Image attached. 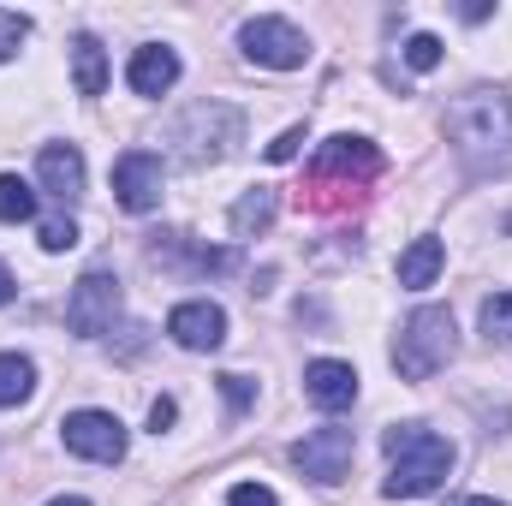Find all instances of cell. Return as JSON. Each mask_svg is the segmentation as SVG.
<instances>
[{"label":"cell","mask_w":512,"mask_h":506,"mask_svg":"<svg viewBox=\"0 0 512 506\" xmlns=\"http://www.w3.org/2000/svg\"><path fill=\"white\" fill-rule=\"evenodd\" d=\"M126 84L137 96H167L173 84H179V54L173 48H161V42H149V48H137L126 66Z\"/></svg>","instance_id":"cell-14"},{"label":"cell","mask_w":512,"mask_h":506,"mask_svg":"<svg viewBox=\"0 0 512 506\" xmlns=\"http://www.w3.org/2000/svg\"><path fill=\"white\" fill-rule=\"evenodd\" d=\"M304 393H310L316 411H352V399H358V370L340 364V358H316V364H304Z\"/></svg>","instance_id":"cell-12"},{"label":"cell","mask_w":512,"mask_h":506,"mask_svg":"<svg viewBox=\"0 0 512 506\" xmlns=\"http://www.w3.org/2000/svg\"><path fill=\"white\" fill-rule=\"evenodd\" d=\"M441 268H447V245L441 239H411L405 256H399V286L405 292H423V286H435Z\"/></svg>","instance_id":"cell-15"},{"label":"cell","mask_w":512,"mask_h":506,"mask_svg":"<svg viewBox=\"0 0 512 506\" xmlns=\"http://www.w3.org/2000/svg\"><path fill=\"white\" fill-rule=\"evenodd\" d=\"M274 215H280V191H274V185H256V191H245V197L233 203V233H239V239H256V233L274 227Z\"/></svg>","instance_id":"cell-16"},{"label":"cell","mask_w":512,"mask_h":506,"mask_svg":"<svg viewBox=\"0 0 512 506\" xmlns=\"http://www.w3.org/2000/svg\"><path fill=\"white\" fill-rule=\"evenodd\" d=\"M239 48H245V60L268 66V72H292V66H304V60H310L304 30H298V24H286V18H245Z\"/></svg>","instance_id":"cell-7"},{"label":"cell","mask_w":512,"mask_h":506,"mask_svg":"<svg viewBox=\"0 0 512 506\" xmlns=\"http://www.w3.org/2000/svg\"><path fill=\"white\" fill-rule=\"evenodd\" d=\"M239 137H245V120H239V108H227V102H197V108H185V114L173 120V131H167V143L179 149L185 167L221 161Z\"/></svg>","instance_id":"cell-4"},{"label":"cell","mask_w":512,"mask_h":506,"mask_svg":"<svg viewBox=\"0 0 512 506\" xmlns=\"http://www.w3.org/2000/svg\"><path fill=\"white\" fill-rule=\"evenodd\" d=\"M0 221H6V227L36 221V191H30L18 173H0Z\"/></svg>","instance_id":"cell-19"},{"label":"cell","mask_w":512,"mask_h":506,"mask_svg":"<svg viewBox=\"0 0 512 506\" xmlns=\"http://www.w3.org/2000/svg\"><path fill=\"white\" fill-rule=\"evenodd\" d=\"M173 417H179V405H173V399H155V405H149V429H155V435H161V429H173Z\"/></svg>","instance_id":"cell-27"},{"label":"cell","mask_w":512,"mask_h":506,"mask_svg":"<svg viewBox=\"0 0 512 506\" xmlns=\"http://www.w3.org/2000/svg\"><path fill=\"white\" fill-rule=\"evenodd\" d=\"M298 143H304V126L280 131V137H274V143H268V161H292V155H298Z\"/></svg>","instance_id":"cell-26"},{"label":"cell","mask_w":512,"mask_h":506,"mask_svg":"<svg viewBox=\"0 0 512 506\" xmlns=\"http://www.w3.org/2000/svg\"><path fill=\"white\" fill-rule=\"evenodd\" d=\"M352 459H358V435H352V429H340V423L310 429V435L292 447V465H298L310 483H322V489L346 483V477H352Z\"/></svg>","instance_id":"cell-5"},{"label":"cell","mask_w":512,"mask_h":506,"mask_svg":"<svg viewBox=\"0 0 512 506\" xmlns=\"http://www.w3.org/2000/svg\"><path fill=\"white\" fill-rule=\"evenodd\" d=\"M24 36H30V18H24V12H6V6H0V66H6L12 54H18V42H24Z\"/></svg>","instance_id":"cell-22"},{"label":"cell","mask_w":512,"mask_h":506,"mask_svg":"<svg viewBox=\"0 0 512 506\" xmlns=\"http://www.w3.org/2000/svg\"><path fill=\"white\" fill-rule=\"evenodd\" d=\"M60 435H66V447L78 459H96V465H120L126 459V423L114 411H72L60 423Z\"/></svg>","instance_id":"cell-8"},{"label":"cell","mask_w":512,"mask_h":506,"mask_svg":"<svg viewBox=\"0 0 512 506\" xmlns=\"http://www.w3.org/2000/svg\"><path fill=\"white\" fill-rule=\"evenodd\" d=\"M459 352V334H453V310L447 304H423L405 316L399 340H393V370L405 381H429L435 370H447Z\"/></svg>","instance_id":"cell-3"},{"label":"cell","mask_w":512,"mask_h":506,"mask_svg":"<svg viewBox=\"0 0 512 506\" xmlns=\"http://www.w3.org/2000/svg\"><path fill=\"white\" fill-rule=\"evenodd\" d=\"M447 143L471 173H507L512 167V96L501 90H465L447 108Z\"/></svg>","instance_id":"cell-1"},{"label":"cell","mask_w":512,"mask_h":506,"mask_svg":"<svg viewBox=\"0 0 512 506\" xmlns=\"http://www.w3.org/2000/svg\"><path fill=\"white\" fill-rule=\"evenodd\" d=\"M310 173H316V185H328V179L364 185V179H376V173H382V149H376L370 137H328V143L316 149Z\"/></svg>","instance_id":"cell-9"},{"label":"cell","mask_w":512,"mask_h":506,"mask_svg":"<svg viewBox=\"0 0 512 506\" xmlns=\"http://www.w3.org/2000/svg\"><path fill=\"white\" fill-rule=\"evenodd\" d=\"M161 155H149V149H126L120 161H114V197H120V209L131 215H149L155 203H161Z\"/></svg>","instance_id":"cell-10"},{"label":"cell","mask_w":512,"mask_h":506,"mask_svg":"<svg viewBox=\"0 0 512 506\" xmlns=\"http://www.w3.org/2000/svg\"><path fill=\"white\" fill-rule=\"evenodd\" d=\"M78 245V227H72V215H54V221H42V251L60 256Z\"/></svg>","instance_id":"cell-23"},{"label":"cell","mask_w":512,"mask_h":506,"mask_svg":"<svg viewBox=\"0 0 512 506\" xmlns=\"http://www.w3.org/2000/svg\"><path fill=\"white\" fill-rule=\"evenodd\" d=\"M465 506H507V501H489V495H477V501H465Z\"/></svg>","instance_id":"cell-30"},{"label":"cell","mask_w":512,"mask_h":506,"mask_svg":"<svg viewBox=\"0 0 512 506\" xmlns=\"http://www.w3.org/2000/svg\"><path fill=\"white\" fill-rule=\"evenodd\" d=\"M72 84H78V96H102L108 90V54H102L96 36L72 42Z\"/></svg>","instance_id":"cell-17"},{"label":"cell","mask_w":512,"mask_h":506,"mask_svg":"<svg viewBox=\"0 0 512 506\" xmlns=\"http://www.w3.org/2000/svg\"><path fill=\"white\" fill-rule=\"evenodd\" d=\"M12 298V274H6V262H0V304Z\"/></svg>","instance_id":"cell-28"},{"label":"cell","mask_w":512,"mask_h":506,"mask_svg":"<svg viewBox=\"0 0 512 506\" xmlns=\"http://www.w3.org/2000/svg\"><path fill=\"white\" fill-rule=\"evenodd\" d=\"M405 66H411V72H435V66H441V36H429V30L405 36Z\"/></svg>","instance_id":"cell-21"},{"label":"cell","mask_w":512,"mask_h":506,"mask_svg":"<svg viewBox=\"0 0 512 506\" xmlns=\"http://www.w3.org/2000/svg\"><path fill=\"white\" fill-rule=\"evenodd\" d=\"M48 506H90L84 495H60V501H48Z\"/></svg>","instance_id":"cell-29"},{"label":"cell","mask_w":512,"mask_h":506,"mask_svg":"<svg viewBox=\"0 0 512 506\" xmlns=\"http://www.w3.org/2000/svg\"><path fill=\"white\" fill-rule=\"evenodd\" d=\"M36 393V364L18 352H0V405H24Z\"/></svg>","instance_id":"cell-18"},{"label":"cell","mask_w":512,"mask_h":506,"mask_svg":"<svg viewBox=\"0 0 512 506\" xmlns=\"http://www.w3.org/2000/svg\"><path fill=\"white\" fill-rule=\"evenodd\" d=\"M483 334H489V340H501V346H512V292L483 298Z\"/></svg>","instance_id":"cell-20"},{"label":"cell","mask_w":512,"mask_h":506,"mask_svg":"<svg viewBox=\"0 0 512 506\" xmlns=\"http://www.w3.org/2000/svg\"><path fill=\"white\" fill-rule=\"evenodd\" d=\"M221 393H227V405H233V411H251L256 381L251 376H221Z\"/></svg>","instance_id":"cell-24"},{"label":"cell","mask_w":512,"mask_h":506,"mask_svg":"<svg viewBox=\"0 0 512 506\" xmlns=\"http://www.w3.org/2000/svg\"><path fill=\"white\" fill-rule=\"evenodd\" d=\"M167 334H173L185 352H221V346H227V310L209 304V298H185V304H173Z\"/></svg>","instance_id":"cell-11"},{"label":"cell","mask_w":512,"mask_h":506,"mask_svg":"<svg viewBox=\"0 0 512 506\" xmlns=\"http://www.w3.org/2000/svg\"><path fill=\"white\" fill-rule=\"evenodd\" d=\"M382 447H387V483H382L387 501H423L453 471V447L423 423H393Z\"/></svg>","instance_id":"cell-2"},{"label":"cell","mask_w":512,"mask_h":506,"mask_svg":"<svg viewBox=\"0 0 512 506\" xmlns=\"http://www.w3.org/2000/svg\"><path fill=\"white\" fill-rule=\"evenodd\" d=\"M36 179H42V191L60 197V203L84 197V155H78V143H48V149L36 155Z\"/></svg>","instance_id":"cell-13"},{"label":"cell","mask_w":512,"mask_h":506,"mask_svg":"<svg viewBox=\"0 0 512 506\" xmlns=\"http://www.w3.org/2000/svg\"><path fill=\"white\" fill-rule=\"evenodd\" d=\"M227 506H280V501H274V489H262V483H239V489L227 495Z\"/></svg>","instance_id":"cell-25"},{"label":"cell","mask_w":512,"mask_h":506,"mask_svg":"<svg viewBox=\"0 0 512 506\" xmlns=\"http://www.w3.org/2000/svg\"><path fill=\"white\" fill-rule=\"evenodd\" d=\"M114 316H120V280L102 274V268H90V274L66 292V328H72L78 340H102V334L114 328Z\"/></svg>","instance_id":"cell-6"}]
</instances>
